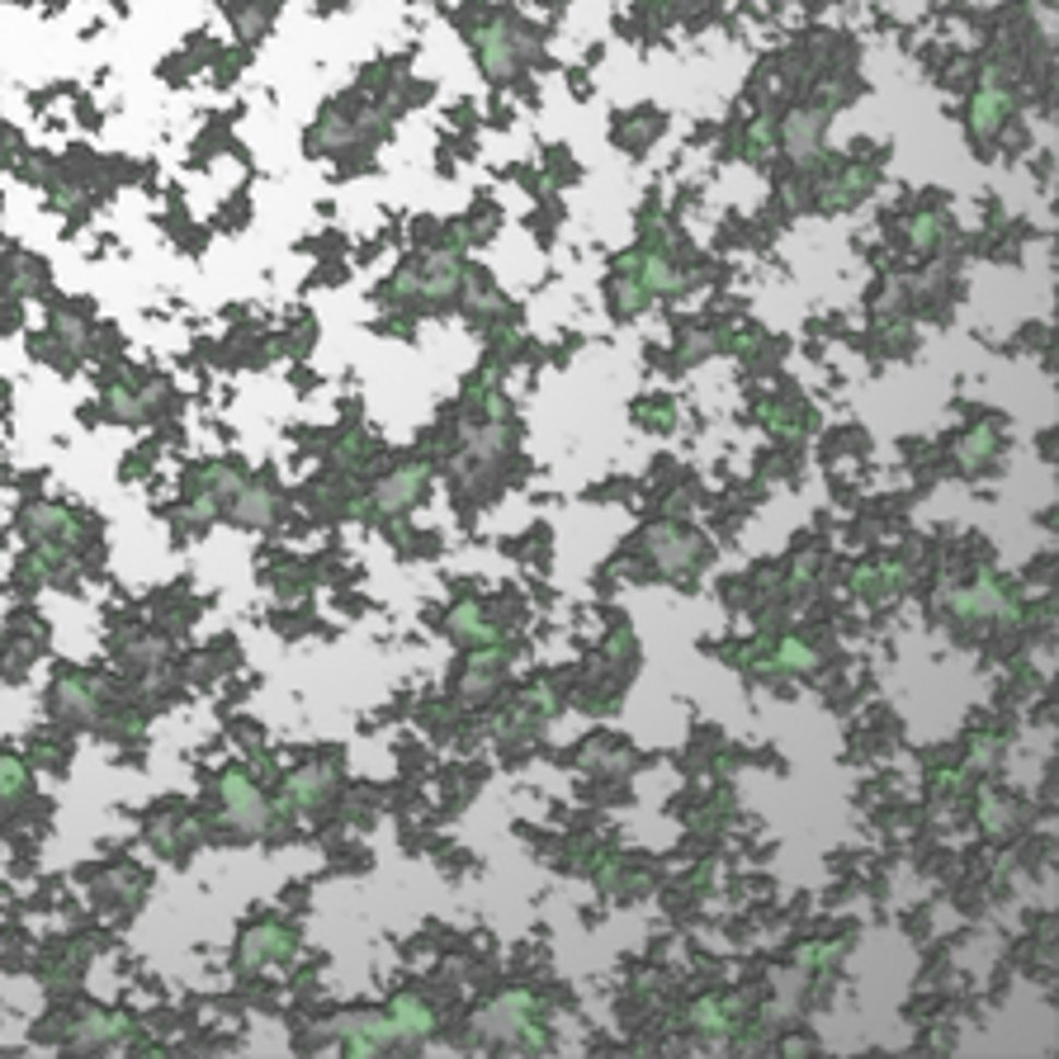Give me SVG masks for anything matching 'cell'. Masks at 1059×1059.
<instances>
[{
	"instance_id": "obj_1",
	"label": "cell",
	"mask_w": 1059,
	"mask_h": 1059,
	"mask_svg": "<svg viewBox=\"0 0 1059 1059\" xmlns=\"http://www.w3.org/2000/svg\"><path fill=\"white\" fill-rule=\"evenodd\" d=\"M671 289H681V270L671 265L667 255H643V261L629 265V275L620 279V304H624V308H634L639 298H649V294H671Z\"/></svg>"
},
{
	"instance_id": "obj_2",
	"label": "cell",
	"mask_w": 1059,
	"mask_h": 1059,
	"mask_svg": "<svg viewBox=\"0 0 1059 1059\" xmlns=\"http://www.w3.org/2000/svg\"><path fill=\"white\" fill-rule=\"evenodd\" d=\"M525 48H530V43L521 38V28L507 24V20L483 28V38H478V57H483V67H488V76H507V71H516Z\"/></svg>"
},
{
	"instance_id": "obj_3",
	"label": "cell",
	"mask_w": 1059,
	"mask_h": 1059,
	"mask_svg": "<svg viewBox=\"0 0 1059 1059\" xmlns=\"http://www.w3.org/2000/svg\"><path fill=\"white\" fill-rule=\"evenodd\" d=\"M1008 109H1012L1008 85H1003V76H998V71H989V76H984V85H979V95H975V105H969V128H975V138L979 142L993 138L998 128H1003Z\"/></svg>"
},
{
	"instance_id": "obj_4",
	"label": "cell",
	"mask_w": 1059,
	"mask_h": 1059,
	"mask_svg": "<svg viewBox=\"0 0 1059 1059\" xmlns=\"http://www.w3.org/2000/svg\"><path fill=\"white\" fill-rule=\"evenodd\" d=\"M403 289L417 294V298H450L454 289H460V261H454V255H436V261L407 270Z\"/></svg>"
},
{
	"instance_id": "obj_5",
	"label": "cell",
	"mask_w": 1059,
	"mask_h": 1059,
	"mask_svg": "<svg viewBox=\"0 0 1059 1059\" xmlns=\"http://www.w3.org/2000/svg\"><path fill=\"white\" fill-rule=\"evenodd\" d=\"M530 1018H535V1003H530L525 993L502 998V1003L488 1012V1032L492 1036H516L521 1046H530V1040H535V1046H544V1036L535 1032V1022H530Z\"/></svg>"
},
{
	"instance_id": "obj_6",
	"label": "cell",
	"mask_w": 1059,
	"mask_h": 1059,
	"mask_svg": "<svg viewBox=\"0 0 1059 1059\" xmlns=\"http://www.w3.org/2000/svg\"><path fill=\"white\" fill-rule=\"evenodd\" d=\"M336 1040H341V1050L374 1055L383 1046H393L397 1032H393V1018H346L336 1026Z\"/></svg>"
},
{
	"instance_id": "obj_7",
	"label": "cell",
	"mask_w": 1059,
	"mask_h": 1059,
	"mask_svg": "<svg viewBox=\"0 0 1059 1059\" xmlns=\"http://www.w3.org/2000/svg\"><path fill=\"white\" fill-rule=\"evenodd\" d=\"M223 805H227V819L241 823V828H261L270 819L265 809V795L255 790V785L247 776H227L223 781Z\"/></svg>"
},
{
	"instance_id": "obj_8",
	"label": "cell",
	"mask_w": 1059,
	"mask_h": 1059,
	"mask_svg": "<svg viewBox=\"0 0 1059 1059\" xmlns=\"http://www.w3.org/2000/svg\"><path fill=\"white\" fill-rule=\"evenodd\" d=\"M951 610H961V615H1008L1012 610V596L1003 592V582L979 578L975 586H965V592L951 596Z\"/></svg>"
},
{
	"instance_id": "obj_9",
	"label": "cell",
	"mask_w": 1059,
	"mask_h": 1059,
	"mask_svg": "<svg viewBox=\"0 0 1059 1059\" xmlns=\"http://www.w3.org/2000/svg\"><path fill=\"white\" fill-rule=\"evenodd\" d=\"M421 488H426V468H397V474H393L389 483H379V492H374V511H383V516H393V511H403V507L417 502Z\"/></svg>"
},
{
	"instance_id": "obj_10",
	"label": "cell",
	"mask_w": 1059,
	"mask_h": 1059,
	"mask_svg": "<svg viewBox=\"0 0 1059 1059\" xmlns=\"http://www.w3.org/2000/svg\"><path fill=\"white\" fill-rule=\"evenodd\" d=\"M294 955V932H284V927H255V932L247 937V951H241V961L247 965H279Z\"/></svg>"
},
{
	"instance_id": "obj_11",
	"label": "cell",
	"mask_w": 1059,
	"mask_h": 1059,
	"mask_svg": "<svg viewBox=\"0 0 1059 1059\" xmlns=\"http://www.w3.org/2000/svg\"><path fill=\"white\" fill-rule=\"evenodd\" d=\"M695 554H700V544L691 535H681V530H657L653 535V558L667 572H686L695 563Z\"/></svg>"
},
{
	"instance_id": "obj_12",
	"label": "cell",
	"mask_w": 1059,
	"mask_h": 1059,
	"mask_svg": "<svg viewBox=\"0 0 1059 1059\" xmlns=\"http://www.w3.org/2000/svg\"><path fill=\"white\" fill-rule=\"evenodd\" d=\"M34 539H43L48 549H71L76 544V521L57 507H43V511H34Z\"/></svg>"
},
{
	"instance_id": "obj_13",
	"label": "cell",
	"mask_w": 1059,
	"mask_h": 1059,
	"mask_svg": "<svg viewBox=\"0 0 1059 1059\" xmlns=\"http://www.w3.org/2000/svg\"><path fill=\"white\" fill-rule=\"evenodd\" d=\"M389 1018H393L397 1040H426L431 1036V1008L417 1003V998H397Z\"/></svg>"
},
{
	"instance_id": "obj_14",
	"label": "cell",
	"mask_w": 1059,
	"mask_h": 1059,
	"mask_svg": "<svg viewBox=\"0 0 1059 1059\" xmlns=\"http://www.w3.org/2000/svg\"><path fill=\"white\" fill-rule=\"evenodd\" d=\"M819 128H823V114H795V119L785 123V142H790V152L799 156V162H813V156H819Z\"/></svg>"
},
{
	"instance_id": "obj_15",
	"label": "cell",
	"mask_w": 1059,
	"mask_h": 1059,
	"mask_svg": "<svg viewBox=\"0 0 1059 1059\" xmlns=\"http://www.w3.org/2000/svg\"><path fill=\"white\" fill-rule=\"evenodd\" d=\"M899 586H904V568H894V563H880V568H866V572H856V592H861V596H870V600H880V596H894Z\"/></svg>"
},
{
	"instance_id": "obj_16",
	"label": "cell",
	"mask_w": 1059,
	"mask_h": 1059,
	"mask_svg": "<svg viewBox=\"0 0 1059 1059\" xmlns=\"http://www.w3.org/2000/svg\"><path fill=\"white\" fill-rule=\"evenodd\" d=\"M762 667L766 671H813V667H819V653H813L809 649V643H781V649L776 653H771V657H762Z\"/></svg>"
},
{
	"instance_id": "obj_17",
	"label": "cell",
	"mask_w": 1059,
	"mask_h": 1059,
	"mask_svg": "<svg viewBox=\"0 0 1059 1059\" xmlns=\"http://www.w3.org/2000/svg\"><path fill=\"white\" fill-rule=\"evenodd\" d=\"M450 629L460 639H468V643H497V629L483 620V606H460L450 615Z\"/></svg>"
},
{
	"instance_id": "obj_18",
	"label": "cell",
	"mask_w": 1059,
	"mask_h": 1059,
	"mask_svg": "<svg viewBox=\"0 0 1059 1059\" xmlns=\"http://www.w3.org/2000/svg\"><path fill=\"white\" fill-rule=\"evenodd\" d=\"M322 790H332V771L312 766V771H304V776H294V785H289V805L312 809V805L322 799Z\"/></svg>"
},
{
	"instance_id": "obj_19",
	"label": "cell",
	"mask_w": 1059,
	"mask_h": 1059,
	"mask_svg": "<svg viewBox=\"0 0 1059 1059\" xmlns=\"http://www.w3.org/2000/svg\"><path fill=\"white\" fill-rule=\"evenodd\" d=\"M947 233H951V218H941V213H918V218L908 223V247L913 251H932Z\"/></svg>"
},
{
	"instance_id": "obj_20",
	"label": "cell",
	"mask_w": 1059,
	"mask_h": 1059,
	"mask_svg": "<svg viewBox=\"0 0 1059 1059\" xmlns=\"http://www.w3.org/2000/svg\"><path fill=\"white\" fill-rule=\"evenodd\" d=\"M870 190V170H861V166H852V170H842L837 176V185H828V204H856Z\"/></svg>"
},
{
	"instance_id": "obj_21",
	"label": "cell",
	"mask_w": 1059,
	"mask_h": 1059,
	"mask_svg": "<svg viewBox=\"0 0 1059 1059\" xmlns=\"http://www.w3.org/2000/svg\"><path fill=\"white\" fill-rule=\"evenodd\" d=\"M993 450H998V440H993V431H984V426H979V431H969V436L961 440V460H965L969 468H979V464L989 460Z\"/></svg>"
},
{
	"instance_id": "obj_22",
	"label": "cell",
	"mask_w": 1059,
	"mask_h": 1059,
	"mask_svg": "<svg viewBox=\"0 0 1059 1059\" xmlns=\"http://www.w3.org/2000/svg\"><path fill=\"white\" fill-rule=\"evenodd\" d=\"M123 1032H128L123 1018H91L81 1026V1040H119Z\"/></svg>"
},
{
	"instance_id": "obj_23",
	"label": "cell",
	"mask_w": 1059,
	"mask_h": 1059,
	"mask_svg": "<svg viewBox=\"0 0 1059 1059\" xmlns=\"http://www.w3.org/2000/svg\"><path fill=\"white\" fill-rule=\"evenodd\" d=\"M24 790V762L20 757H0V795Z\"/></svg>"
},
{
	"instance_id": "obj_24",
	"label": "cell",
	"mask_w": 1059,
	"mask_h": 1059,
	"mask_svg": "<svg viewBox=\"0 0 1059 1059\" xmlns=\"http://www.w3.org/2000/svg\"><path fill=\"white\" fill-rule=\"evenodd\" d=\"M748 156H766V147H771V123H762V128H752V138H748Z\"/></svg>"
},
{
	"instance_id": "obj_25",
	"label": "cell",
	"mask_w": 1059,
	"mask_h": 1059,
	"mask_svg": "<svg viewBox=\"0 0 1059 1059\" xmlns=\"http://www.w3.org/2000/svg\"><path fill=\"white\" fill-rule=\"evenodd\" d=\"M677 5H686V0H677Z\"/></svg>"
}]
</instances>
